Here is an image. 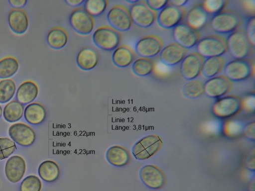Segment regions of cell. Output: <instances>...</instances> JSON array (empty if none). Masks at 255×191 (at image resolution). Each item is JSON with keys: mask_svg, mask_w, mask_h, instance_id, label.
<instances>
[{"mask_svg": "<svg viewBox=\"0 0 255 191\" xmlns=\"http://www.w3.org/2000/svg\"><path fill=\"white\" fill-rule=\"evenodd\" d=\"M239 14L234 11L222 10L213 15L210 20L212 29L219 34H229L235 31L241 25Z\"/></svg>", "mask_w": 255, "mask_h": 191, "instance_id": "6da1fadb", "label": "cell"}, {"mask_svg": "<svg viewBox=\"0 0 255 191\" xmlns=\"http://www.w3.org/2000/svg\"><path fill=\"white\" fill-rule=\"evenodd\" d=\"M121 39L120 33L108 25L99 27L92 35L94 44L99 49L106 51L114 50L119 46Z\"/></svg>", "mask_w": 255, "mask_h": 191, "instance_id": "7a4b0ae2", "label": "cell"}, {"mask_svg": "<svg viewBox=\"0 0 255 191\" xmlns=\"http://www.w3.org/2000/svg\"><path fill=\"white\" fill-rule=\"evenodd\" d=\"M196 50L202 58L221 56L227 51L226 40L217 35H208L200 39Z\"/></svg>", "mask_w": 255, "mask_h": 191, "instance_id": "3957f363", "label": "cell"}, {"mask_svg": "<svg viewBox=\"0 0 255 191\" xmlns=\"http://www.w3.org/2000/svg\"><path fill=\"white\" fill-rule=\"evenodd\" d=\"M227 50L234 59L247 57L251 52V44L244 31L236 30L230 33L226 40Z\"/></svg>", "mask_w": 255, "mask_h": 191, "instance_id": "277c9868", "label": "cell"}, {"mask_svg": "<svg viewBox=\"0 0 255 191\" xmlns=\"http://www.w3.org/2000/svg\"><path fill=\"white\" fill-rule=\"evenodd\" d=\"M162 140L157 135L146 136L136 142L132 153L138 160H146L154 155L161 147Z\"/></svg>", "mask_w": 255, "mask_h": 191, "instance_id": "5b68a950", "label": "cell"}, {"mask_svg": "<svg viewBox=\"0 0 255 191\" xmlns=\"http://www.w3.org/2000/svg\"><path fill=\"white\" fill-rule=\"evenodd\" d=\"M241 99L234 96L218 98L211 107L212 113L219 118L230 117L238 113L242 108Z\"/></svg>", "mask_w": 255, "mask_h": 191, "instance_id": "8992f818", "label": "cell"}, {"mask_svg": "<svg viewBox=\"0 0 255 191\" xmlns=\"http://www.w3.org/2000/svg\"><path fill=\"white\" fill-rule=\"evenodd\" d=\"M128 11L132 23L142 28L150 27L157 18L156 12L150 9L144 1L131 4Z\"/></svg>", "mask_w": 255, "mask_h": 191, "instance_id": "52a82bcc", "label": "cell"}, {"mask_svg": "<svg viewBox=\"0 0 255 191\" xmlns=\"http://www.w3.org/2000/svg\"><path fill=\"white\" fill-rule=\"evenodd\" d=\"M71 28L81 35L90 34L95 27V20L83 7L74 9L71 13L69 18Z\"/></svg>", "mask_w": 255, "mask_h": 191, "instance_id": "ba28073f", "label": "cell"}, {"mask_svg": "<svg viewBox=\"0 0 255 191\" xmlns=\"http://www.w3.org/2000/svg\"><path fill=\"white\" fill-rule=\"evenodd\" d=\"M107 19L110 26L118 32L129 30L132 24L128 10L120 4L111 8L107 13Z\"/></svg>", "mask_w": 255, "mask_h": 191, "instance_id": "9c48e42d", "label": "cell"}, {"mask_svg": "<svg viewBox=\"0 0 255 191\" xmlns=\"http://www.w3.org/2000/svg\"><path fill=\"white\" fill-rule=\"evenodd\" d=\"M225 76L230 81L240 82L251 76L253 68L251 63L245 59H234L225 64Z\"/></svg>", "mask_w": 255, "mask_h": 191, "instance_id": "30bf717a", "label": "cell"}, {"mask_svg": "<svg viewBox=\"0 0 255 191\" xmlns=\"http://www.w3.org/2000/svg\"><path fill=\"white\" fill-rule=\"evenodd\" d=\"M163 45L161 38L156 35H150L139 39L135 44L134 50L141 58L150 59L159 54Z\"/></svg>", "mask_w": 255, "mask_h": 191, "instance_id": "8fae6325", "label": "cell"}, {"mask_svg": "<svg viewBox=\"0 0 255 191\" xmlns=\"http://www.w3.org/2000/svg\"><path fill=\"white\" fill-rule=\"evenodd\" d=\"M172 35L174 42L186 49L195 46L200 40L198 30L194 29L186 22H180L173 28Z\"/></svg>", "mask_w": 255, "mask_h": 191, "instance_id": "7c38bea8", "label": "cell"}, {"mask_svg": "<svg viewBox=\"0 0 255 191\" xmlns=\"http://www.w3.org/2000/svg\"><path fill=\"white\" fill-rule=\"evenodd\" d=\"M185 10L170 4H168L157 15L158 25L164 29H173L183 19Z\"/></svg>", "mask_w": 255, "mask_h": 191, "instance_id": "4fadbf2b", "label": "cell"}, {"mask_svg": "<svg viewBox=\"0 0 255 191\" xmlns=\"http://www.w3.org/2000/svg\"><path fill=\"white\" fill-rule=\"evenodd\" d=\"M204 59L196 52L187 54L180 63V72L187 81L195 79L201 74Z\"/></svg>", "mask_w": 255, "mask_h": 191, "instance_id": "5bb4252c", "label": "cell"}, {"mask_svg": "<svg viewBox=\"0 0 255 191\" xmlns=\"http://www.w3.org/2000/svg\"><path fill=\"white\" fill-rule=\"evenodd\" d=\"M139 178L147 188L157 190L163 187L166 178L163 172L157 167L152 165L143 166L139 173Z\"/></svg>", "mask_w": 255, "mask_h": 191, "instance_id": "9a60e30c", "label": "cell"}, {"mask_svg": "<svg viewBox=\"0 0 255 191\" xmlns=\"http://www.w3.org/2000/svg\"><path fill=\"white\" fill-rule=\"evenodd\" d=\"M232 86V82L226 76H216L204 83V93L209 97L219 98L229 93Z\"/></svg>", "mask_w": 255, "mask_h": 191, "instance_id": "2e32d148", "label": "cell"}, {"mask_svg": "<svg viewBox=\"0 0 255 191\" xmlns=\"http://www.w3.org/2000/svg\"><path fill=\"white\" fill-rule=\"evenodd\" d=\"M8 134L12 141L23 147L31 146L36 139V134L34 130L23 123L11 125L8 129Z\"/></svg>", "mask_w": 255, "mask_h": 191, "instance_id": "e0dca14e", "label": "cell"}, {"mask_svg": "<svg viewBox=\"0 0 255 191\" xmlns=\"http://www.w3.org/2000/svg\"><path fill=\"white\" fill-rule=\"evenodd\" d=\"M187 54V49L175 42L163 47L159 53L161 62L167 66H174L180 63Z\"/></svg>", "mask_w": 255, "mask_h": 191, "instance_id": "ac0fdd59", "label": "cell"}, {"mask_svg": "<svg viewBox=\"0 0 255 191\" xmlns=\"http://www.w3.org/2000/svg\"><path fill=\"white\" fill-rule=\"evenodd\" d=\"M26 171V164L23 158L18 155L10 157L5 165V174L12 183H16L23 178Z\"/></svg>", "mask_w": 255, "mask_h": 191, "instance_id": "d6986e66", "label": "cell"}, {"mask_svg": "<svg viewBox=\"0 0 255 191\" xmlns=\"http://www.w3.org/2000/svg\"><path fill=\"white\" fill-rule=\"evenodd\" d=\"M98 51L92 46L82 48L76 57V64L82 70L88 71L94 69L99 61Z\"/></svg>", "mask_w": 255, "mask_h": 191, "instance_id": "ffe728a7", "label": "cell"}, {"mask_svg": "<svg viewBox=\"0 0 255 191\" xmlns=\"http://www.w3.org/2000/svg\"><path fill=\"white\" fill-rule=\"evenodd\" d=\"M8 23L11 30L15 34H22L27 30L28 18L25 11L19 8H13L9 11Z\"/></svg>", "mask_w": 255, "mask_h": 191, "instance_id": "44dd1931", "label": "cell"}, {"mask_svg": "<svg viewBox=\"0 0 255 191\" xmlns=\"http://www.w3.org/2000/svg\"><path fill=\"white\" fill-rule=\"evenodd\" d=\"M106 157L107 161L111 165L117 167L127 165L131 159L128 149L118 145L110 147L107 151Z\"/></svg>", "mask_w": 255, "mask_h": 191, "instance_id": "7402d4cb", "label": "cell"}, {"mask_svg": "<svg viewBox=\"0 0 255 191\" xmlns=\"http://www.w3.org/2000/svg\"><path fill=\"white\" fill-rule=\"evenodd\" d=\"M135 58V53L132 49L126 45L117 47L112 55L114 65L120 68H125L129 66L133 62Z\"/></svg>", "mask_w": 255, "mask_h": 191, "instance_id": "603a6c76", "label": "cell"}, {"mask_svg": "<svg viewBox=\"0 0 255 191\" xmlns=\"http://www.w3.org/2000/svg\"><path fill=\"white\" fill-rule=\"evenodd\" d=\"M38 87L32 81H26L18 87L15 97L23 105L32 102L38 94Z\"/></svg>", "mask_w": 255, "mask_h": 191, "instance_id": "cb8c5ba5", "label": "cell"}, {"mask_svg": "<svg viewBox=\"0 0 255 191\" xmlns=\"http://www.w3.org/2000/svg\"><path fill=\"white\" fill-rule=\"evenodd\" d=\"M46 110L43 105L39 102H32L24 108V117L25 120L32 125H38L45 119Z\"/></svg>", "mask_w": 255, "mask_h": 191, "instance_id": "d4e9b609", "label": "cell"}, {"mask_svg": "<svg viewBox=\"0 0 255 191\" xmlns=\"http://www.w3.org/2000/svg\"><path fill=\"white\" fill-rule=\"evenodd\" d=\"M209 15L201 5L195 6L188 12L185 22L194 29L198 30L207 23Z\"/></svg>", "mask_w": 255, "mask_h": 191, "instance_id": "484cf974", "label": "cell"}, {"mask_svg": "<svg viewBox=\"0 0 255 191\" xmlns=\"http://www.w3.org/2000/svg\"><path fill=\"white\" fill-rule=\"evenodd\" d=\"M68 41V34L63 27L56 26L48 32L46 41L49 46L54 50L63 48Z\"/></svg>", "mask_w": 255, "mask_h": 191, "instance_id": "4316f807", "label": "cell"}, {"mask_svg": "<svg viewBox=\"0 0 255 191\" xmlns=\"http://www.w3.org/2000/svg\"><path fill=\"white\" fill-rule=\"evenodd\" d=\"M225 60L221 56L206 58L204 60L201 74L204 77L211 78L217 76L224 69Z\"/></svg>", "mask_w": 255, "mask_h": 191, "instance_id": "83f0119b", "label": "cell"}, {"mask_svg": "<svg viewBox=\"0 0 255 191\" xmlns=\"http://www.w3.org/2000/svg\"><path fill=\"white\" fill-rule=\"evenodd\" d=\"M38 173L41 179L47 183L57 180L60 175V169L58 164L52 160H46L39 166Z\"/></svg>", "mask_w": 255, "mask_h": 191, "instance_id": "f1b7e54d", "label": "cell"}, {"mask_svg": "<svg viewBox=\"0 0 255 191\" xmlns=\"http://www.w3.org/2000/svg\"><path fill=\"white\" fill-rule=\"evenodd\" d=\"M24 113V105L16 100L8 102L3 110L4 119L9 122H14L19 120Z\"/></svg>", "mask_w": 255, "mask_h": 191, "instance_id": "f546056e", "label": "cell"}, {"mask_svg": "<svg viewBox=\"0 0 255 191\" xmlns=\"http://www.w3.org/2000/svg\"><path fill=\"white\" fill-rule=\"evenodd\" d=\"M182 91L187 98L196 99L204 94V83L199 80H189L184 84Z\"/></svg>", "mask_w": 255, "mask_h": 191, "instance_id": "4dcf8cb0", "label": "cell"}, {"mask_svg": "<svg viewBox=\"0 0 255 191\" xmlns=\"http://www.w3.org/2000/svg\"><path fill=\"white\" fill-rule=\"evenodd\" d=\"M154 63L149 58H139L135 60L131 65L132 73L138 77H146L153 71Z\"/></svg>", "mask_w": 255, "mask_h": 191, "instance_id": "1f68e13d", "label": "cell"}, {"mask_svg": "<svg viewBox=\"0 0 255 191\" xmlns=\"http://www.w3.org/2000/svg\"><path fill=\"white\" fill-rule=\"evenodd\" d=\"M19 68L18 62L15 58L8 56L0 60V79H7L13 76Z\"/></svg>", "mask_w": 255, "mask_h": 191, "instance_id": "d6a6232c", "label": "cell"}, {"mask_svg": "<svg viewBox=\"0 0 255 191\" xmlns=\"http://www.w3.org/2000/svg\"><path fill=\"white\" fill-rule=\"evenodd\" d=\"M84 9L92 17L101 15L106 9L108 1L107 0H87L83 3Z\"/></svg>", "mask_w": 255, "mask_h": 191, "instance_id": "836d02e7", "label": "cell"}, {"mask_svg": "<svg viewBox=\"0 0 255 191\" xmlns=\"http://www.w3.org/2000/svg\"><path fill=\"white\" fill-rule=\"evenodd\" d=\"M16 91V85L11 79L0 81V103H5L13 97Z\"/></svg>", "mask_w": 255, "mask_h": 191, "instance_id": "e575fe53", "label": "cell"}, {"mask_svg": "<svg viewBox=\"0 0 255 191\" xmlns=\"http://www.w3.org/2000/svg\"><path fill=\"white\" fill-rule=\"evenodd\" d=\"M42 183L38 177L30 175L25 178L20 185V191H41Z\"/></svg>", "mask_w": 255, "mask_h": 191, "instance_id": "d590c367", "label": "cell"}, {"mask_svg": "<svg viewBox=\"0 0 255 191\" xmlns=\"http://www.w3.org/2000/svg\"><path fill=\"white\" fill-rule=\"evenodd\" d=\"M227 2L224 0H207L204 1L201 6L209 15H214L222 11Z\"/></svg>", "mask_w": 255, "mask_h": 191, "instance_id": "8d00e7d4", "label": "cell"}, {"mask_svg": "<svg viewBox=\"0 0 255 191\" xmlns=\"http://www.w3.org/2000/svg\"><path fill=\"white\" fill-rule=\"evenodd\" d=\"M15 142L8 138H0V160L7 158L16 150Z\"/></svg>", "mask_w": 255, "mask_h": 191, "instance_id": "74e56055", "label": "cell"}, {"mask_svg": "<svg viewBox=\"0 0 255 191\" xmlns=\"http://www.w3.org/2000/svg\"><path fill=\"white\" fill-rule=\"evenodd\" d=\"M244 126L238 121H229L225 126V132L228 136H237L243 132Z\"/></svg>", "mask_w": 255, "mask_h": 191, "instance_id": "f35d334b", "label": "cell"}, {"mask_svg": "<svg viewBox=\"0 0 255 191\" xmlns=\"http://www.w3.org/2000/svg\"><path fill=\"white\" fill-rule=\"evenodd\" d=\"M255 18L254 17L250 18L246 24L245 34L250 43L253 47L255 45Z\"/></svg>", "mask_w": 255, "mask_h": 191, "instance_id": "ab89813d", "label": "cell"}, {"mask_svg": "<svg viewBox=\"0 0 255 191\" xmlns=\"http://www.w3.org/2000/svg\"><path fill=\"white\" fill-rule=\"evenodd\" d=\"M144 1L150 9L155 12L160 11L169 3L167 0H146Z\"/></svg>", "mask_w": 255, "mask_h": 191, "instance_id": "60d3db41", "label": "cell"}, {"mask_svg": "<svg viewBox=\"0 0 255 191\" xmlns=\"http://www.w3.org/2000/svg\"><path fill=\"white\" fill-rule=\"evenodd\" d=\"M243 133L248 139L254 141L255 140V122L252 121L244 126Z\"/></svg>", "mask_w": 255, "mask_h": 191, "instance_id": "b9f144b4", "label": "cell"}, {"mask_svg": "<svg viewBox=\"0 0 255 191\" xmlns=\"http://www.w3.org/2000/svg\"><path fill=\"white\" fill-rule=\"evenodd\" d=\"M255 148L249 153L246 162L247 168L251 171H254L255 168Z\"/></svg>", "mask_w": 255, "mask_h": 191, "instance_id": "7bdbcfd3", "label": "cell"}, {"mask_svg": "<svg viewBox=\"0 0 255 191\" xmlns=\"http://www.w3.org/2000/svg\"><path fill=\"white\" fill-rule=\"evenodd\" d=\"M242 102V107L246 110L254 111L255 108V96H250L246 97Z\"/></svg>", "mask_w": 255, "mask_h": 191, "instance_id": "ee69618b", "label": "cell"}, {"mask_svg": "<svg viewBox=\"0 0 255 191\" xmlns=\"http://www.w3.org/2000/svg\"><path fill=\"white\" fill-rule=\"evenodd\" d=\"M8 2L13 8H19L24 6L26 2V0H8Z\"/></svg>", "mask_w": 255, "mask_h": 191, "instance_id": "f6af8a7d", "label": "cell"}, {"mask_svg": "<svg viewBox=\"0 0 255 191\" xmlns=\"http://www.w3.org/2000/svg\"><path fill=\"white\" fill-rule=\"evenodd\" d=\"M85 0H65L64 2L71 7H78L83 4Z\"/></svg>", "mask_w": 255, "mask_h": 191, "instance_id": "bcb514c9", "label": "cell"}, {"mask_svg": "<svg viewBox=\"0 0 255 191\" xmlns=\"http://www.w3.org/2000/svg\"><path fill=\"white\" fill-rule=\"evenodd\" d=\"M188 2V0H171L169 1V4L179 7H182Z\"/></svg>", "mask_w": 255, "mask_h": 191, "instance_id": "7dc6e473", "label": "cell"}, {"mask_svg": "<svg viewBox=\"0 0 255 191\" xmlns=\"http://www.w3.org/2000/svg\"><path fill=\"white\" fill-rule=\"evenodd\" d=\"M139 0H126L127 2L131 3L132 4H134L137 2H138Z\"/></svg>", "mask_w": 255, "mask_h": 191, "instance_id": "c3c4849f", "label": "cell"}, {"mask_svg": "<svg viewBox=\"0 0 255 191\" xmlns=\"http://www.w3.org/2000/svg\"><path fill=\"white\" fill-rule=\"evenodd\" d=\"M2 113V109L1 106L0 105V118L1 117Z\"/></svg>", "mask_w": 255, "mask_h": 191, "instance_id": "681fc988", "label": "cell"}]
</instances>
